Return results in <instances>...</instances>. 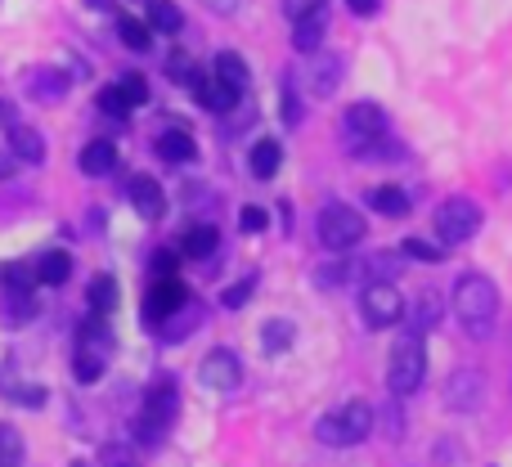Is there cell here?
<instances>
[{"mask_svg":"<svg viewBox=\"0 0 512 467\" xmlns=\"http://www.w3.org/2000/svg\"><path fill=\"white\" fill-rule=\"evenodd\" d=\"M477 230H481V207L472 203V198H450V203H441V212H436V234H441L445 247L468 243Z\"/></svg>","mask_w":512,"mask_h":467,"instance_id":"8992f818","label":"cell"},{"mask_svg":"<svg viewBox=\"0 0 512 467\" xmlns=\"http://www.w3.org/2000/svg\"><path fill=\"white\" fill-rule=\"evenodd\" d=\"M149 27L162 36H176L185 27V14H180L176 0H149Z\"/></svg>","mask_w":512,"mask_h":467,"instance_id":"cb8c5ba5","label":"cell"},{"mask_svg":"<svg viewBox=\"0 0 512 467\" xmlns=\"http://www.w3.org/2000/svg\"><path fill=\"white\" fill-rule=\"evenodd\" d=\"M113 167H117V144L113 140H90L86 149H81V171H86L90 180L108 176Z\"/></svg>","mask_w":512,"mask_h":467,"instance_id":"e0dca14e","label":"cell"},{"mask_svg":"<svg viewBox=\"0 0 512 467\" xmlns=\"http://www.w3.org/2000/svg\"><path fill=\"white\" fill-rule=\"evenodd\" d=\"M364 203H369L378 216H391V221L409 212V194L405 189H396V185H373L369 194H364Z\"/></svg>","mask_w":512,"mask_h":467,"instance_id":"d6986e66","label":"cell"},{"mask_svg":"<svg viewBox=\"0 0 512 467\" xmlns=\"http://www.w3.org/2000/svg\"><path fill=\"white\" fill-rule=\"evenodd\" d=\"M90 310H95V315H113L117 310V279L113 274H95V279H90Z\"/></svg>","mask_w":512,"mask_h":467,"instance_id":"83f0119b","label":"cell"},{"mask_svg":"<svg viewBox=\"0 0 512 467\" xmlns=\"http://www.w3.org/2000/svg\"><path fill=\"white\" fill-rule=\"evenodd\" d=\"M180 414V391L171 378H158L149 391H144V405H140V418H135V436L144 445H158L167 436V427L176 423Z\"/></svg>","mask_w":512,"mask_h":467,"instance_id":"277c9868","label":"cell"},{"mask_svg":"<svg viewBox=\"0 0 512 467\" xmlns=\"http://www.w3.org/2000/svg\"><path fill=\"white\" fill-rule=\"evenodd\" d=\"M364 234H369V225H364V216L355 212V207L328 203L324 212H319V243H324L328 252H346V247H355Z\"/></svg>","mask_w":512,"mask_h":467,"instance_id":"5b68a950","label":"cell"},{"mask_svg":"<svg viewBox=\"0 0 512 467\" xmlns=\"http://www.w3.org/2000/svg\"><path fill=\"white\" fill-rule=\"evenodd\" d=\"M355 14H378V0H346Z\"/></svg>","mask_w":512,"mask_h":467,"instance_id":"c3c4849f","label":"cell"},{"mask_svg":"<svg viewBox=\"0 0 512 467\" xmlns=\"http://www.w3.org/2000/svg\"><path fill=\"white\" fill-rule=\"evenodd\" d=\"M369 432H373V405H364V400H346V405L328 409V414L315 423V441L328 445V450L360 445Z\"/></svg>","mask_w":512,"mask_h":467,"instance_id":"7a4b0ae2","label":"cell"},{"mask_svg":"<svg viewBox=\"0 0 512 467\" xmlns=\"http://www.w3.org/2000/svg\"><path fill=\"white\" fill-rule=\"evenodd\" d=\"M131 203H135V212H140L144 221H162V216H167V194H162V185L153 176H135L131 180Z\"/></svg>","mask_w":512,"mask_h":467,"instance_id":"5bb4252c","label":"cell"},{"mask_svg":"<svg viewBox=\"0 0 512 467\" xmlns=\"http://www.w3.org/2000/svg\"><path fill=\"white\" fill-rule=\"evenodd\" d=\"M189 90H194V99L207 108V113H230V108L239 104V95H243V90H234L230 81H221L216 72L212 77H194V86Z\"/></svg>","mask_w":512,"mask_h":467,"instance_id":"4fadbf2b","label":"cell"},{"mask_svg":"<svg viewBox=\"0 0 512 467\" xmlns=\"http://www.w3.org/2000/svg\"><path fill=\"white\" fill-rule=\"evenodd\" d=\"M27 90H32V99H59V95H68V77L59 68H32Z\"/></svg>","mask_w":512,"mask_h":467,"instance_id":"7402d4cb","label":"cell"},{"mask_svg":"<svg viewBox=\"0 0 512 467\" xmlns=\"http://www.w3.org/2000/svg\"><path fill=\"white\" fill-rule=\"evenodd\" d=\"M292 342H297V328H292V319H265V328H261L265 355H283Z\"/></svg>","mask_w":512,"mask_h":467,"instance_id":"d4e9b609","label":"cell"},{"mask_svg":"<svg viewBox=\"0 0 512 467\" xmlns=\"http://www.w3.org/2000/svg\"><path fill=\"white\" fill-rule=\"evenodd\" d=\"M400 252H405L409 261H445V252H450V247H432L427 238H405V243H400Z\"/></svg>","mask_w":512,"mask_h":467,"instance_id":"d590c367","label":"cell"},{"mask_svg":"<svg viewBox=\"0 0 512 467\" xmlns=\"http://www.w3.org/2000/svg\"><path fill=\"white\" fill-rule=\"evenodd\" d=\"M373 427H382V436H387V441H400V409H396V400H387V405L373 409Z\"/></svg>","mask_w":512,"mask_h":467,"instance_id":"e575fe53","label":"cell"},{"mask_svg":"<svg viewBox=\"0 0 512 467\" xmlns=\"http://www.w3.org/2000/svg\"><path fill=\"white\" fill-rule=\"evenodd\" d=\"M495 310H499V288L486 274H463L454 283V315L463 319L472 337H486L495 328Z\"/></svg>","mask_w":512,"mask_h":467,"instance_id":"6da1fadb","label":"cell"},{"mask_svg":"<svg viewBox=\"0 0 512 467\" xmlns=\"http://www.w3.org/2000/svg\"><path fill=\"white\" fill-rule=\"evenodd\" d=\"M252 176L256 180H270L274 171H279V162H283V149H279V140H256L252 144Z\"/></svg>","mask_w":512,"mask_h":467,"instance_id":"484cf974","label":"cell"},{"mask_svg":"<svg viewBox=\"0 0 512 467\" xmlns=\"http://www.w3.org/2000/svg\"><path fill=\"white\" fill-rule=\"evenodd\" d=\"M104 355H90V351H77V360H72V373H77V382H99L104 378Z\"/></svg>","mask_w":512,"mask_h":467,"instance_id":"836d02e7","label":"cell"},{"mask_svg":"<svg viewBox=\"0 0 512 467\" xmlns=\"http://www.w3.org/2000/svg\"><path fill=\"white\" fill-rule=\"evenodd\" d=\"M436 319H441V306H436L432 297L418 301V310H414V333H427V328H436Z\"/></svg>","mask_w":512,"mask_h":467,"instance_id":"b9f144b4","label":"cell"},{"mask_svg":"<svg viewBox=\"0 0 512 467\" xmlns=\"http://www.w3.org/2000/svg\"><path fill=\"white\" fill-rule=\"evenodd\" d=\"M324 32H328V5L315 9V14H301L292 23V50L297 54H315L324 45Z\"/></svg>","mask_w":512,"mask_h":467,"instance_id":"9a60e30c","label":"cell"},{"mask_svg":"<svg viewBox=\"0 0 512 467\" xmlns=\"http://www.w3.org/2000/svg\"><path fill=\"white\" fill-rule=\"evenodd\" d=\"M198 378H203V387H212V391H234L243 382V364L230 346H216V351L203 360Z\"/></svg>","mask_w":512,"mask_h":467,"instance_id":"8fae6325","label":"cell"},{"mask_svg":"<svg viewBox=\"0 0 512 467\" xmlns=\"http://www.w3.org/2000/svg\"><path fill=\"white\" fill-rule=\"evenodd\" d=\"M301 81H306V95L328 99L337 90V81H342V63H337L333 54H315V59L301 68Z\"/></svg>","mask_w":512,"mask_h":467,"instance_id":"7c38bea8","label":"cell"},{"mask_svg":"<svg viewBox=\"0 0 512 467\" xmlns=\"http://www.w3.org/2000/svg\"><path fill=\"white\" fill-rule=\"evenodd\" d=\"M351 279H355V265L351 261H333V265H319V270H315L319 288H346Z\"/></svg>","mask_w":512,"mask_h":467,"instance_id":"1f68e13d","label":"cell"},{"mask_svg":"<svg viewBox=\"0 0 512 467\" xmlns=\"http://www.w3.org/2000/svg\"><path fill=\"white\" fill-rule=\"evenodd\" d=\"M176 261H180L176 252H158L153 256V274H176Z\"/></svg>","mask_w":512,"mask_h":467,"instance_id":"bcb514c9","label":"cell"},{"mask_svg":"<svg viewBox=\"0 0 512 467\" xmlns=\"http://www.w3.org/2000/svg\"><path fill=\"white\" fill-rule=\"evenodd\" d=\"M68 467H90V463H81V459H77V463H68Z\"/></svg>","mask_w":512,"mask_h":467,"instance_id":"816d5d0a","label":"cell"},{"mask_svg":"<svg viewBox=\"0 0 512 467\" xmlns=\"http://www.w3.org/2000/svg\"><path fill=\"white\" fill-rule=\"evenodd\" d=\"M167 77L171 81H180V86H194V77H198V72H194V63H189V54H171V59H167Z\"/></svg>","mask_w":512,"mask_h":467,"instance_id":"74e56055","label":"cell"},{"mask_svg":"<svg viewBox=\"0 0 512 467\" xmlns=\"http://www.w3.org/2000/svg\"><path fill=\"white\" fill-rule=\"evenodd\" d=\"M27 319H36V301H32V292H14L9 297V306H5V324H27Z\"/></svg>","mask_w":512,"mask_h":467,"instance_id":"d6a6232c","label":"cell"},{"mask_svg":"<svg viewBox=\"0 0 512 467\" xmlns=\"http://www.w3.org/2000/svg\"><path fill=\"white\" fill-rule=\"evenodd\" d=\"M5 396L14 400V405H27V409H41L45 405V391L41 387H5Z\"/></svg>","mask_w":512,"mask_h":467,"instance_id":"7bdbcfd3","label":"cell"},{"mask_svg":"<svg viewBox=\"0 0 512 467\" xmlns=\"http://www.w3.org/2000/svg\"><path fill=\"white\" fill-rule=\"evenodd\" d=\"M185 301H189V288L180 283V274H153V288H149V297H144V319H149V328H162Z\"/></svg>","mask_w":512,"mask_h":467,"instance_id":"52a82bcc","label":"cell"},{"mask_svg":"<svg viewBox=\"0 0 512 467\" xmlns=\"http://www.w3.org/2000/svg\"><path fill=\"white\" fill-rule=\"evenodd\" d=\"M342 131H346V140H351V144L378 140V135L387 131V113H382V104H373V99H360V104L346 108Z\"/></svg>","mask_w":512,"mask_h":467,"instance_id":"30bf717a","label":"cell"},{"mask_svg":"<svg viewBox=\"0 0 512 467\" xmlns=\"http://www.w3.org/2000/svg\"><path fill=\"white\" fill-rule=\"evenodd\" d=\"M117 32H122V45L126 50H149L153 45V27L149 23H135V18H117Z\"/></svg>","mask_w":512,"mask_h":467,"instance_id":"f546056e","label":"cell"},{"mask_svg":"<svg viewBox=\"0 0 512 467\" xmlns=\"http://www.w3.org/2000/svg\"><path fill=\"white\" fill-rule=\"evenodd\" d=\"M14 122V104H5V99H0V126H9Z\"/></svg>","mask_w":512,"mask_h":467,"instance_id":"f907efd6","label":"cell"},{"mask_svg":"<svg viewBox=\"0 0 512 467\" xmlns=\"http://www.w3.org/2000/svg\"><path fill=\"white\" fill-rule=\"evenodd\" d=\"M9 153H14L18 162H41V158H45V140H41V131L9 122Z\"/></svg>","mask_w":512,"mask_h":467,"instance_id":"ac0fdd59","label":"cell"},{"mask_svg":"<svg viewBox=\"0 0 512 467\" xmlns=\"http://www.w3.org/2000/svg\"><path fill=\"white\" fill-rule=\"evenodd\" d=\"M68 274H72V256L68 252H45L41 261H36V283H45V288H59V283H68Z\"/></svg>","mask_w":512,"mask_h":467,"instance_id":"44dd1931","label":"cell"},{"mask_svg":"<svg viewBox=\"0 0 512 467\" xmlns=\"http://www.w3.org/2000/svg\"><path fill=\"white\" fill-rule=\"evenodd\" d=\"M0 467H23V436L9 423H0Z\"/></svg>","mask_w":512,"mask_h":467,"instance_id":"4dcf8cb0","label":"cell"},{"mask_svg":"<svg viewBox=\"0 0 512 467\" xmlns=\"http://www.w3.org/2000/svg\"><path fill=\"white\" fill-rule=\"evenodd\" d=\"M122 95L131 99V108L135 104H149V81H144L140 72H131V77H122Z\"/></svg>","mask_w":512,"mask_h":467,"instance_id":"60d3db41","label":"cell"},{"mask_svg":"<svg viewBox=\"0 0 512 467\" xmlns=\"http://www.w3.org/2000/svg\"><path fill=\"white\" fill-rule=\"evenodd\" d=\"M481 400H486V378L477 369H454L445 382V409L472 414V409H481Z\"/></svg>","mask_w":512,"mask_h":467,"instance_id":"9c48e42d","label":"cell"},{"mask_svg":"<svg viewBox=\"0 0 512 467\" xmlns=\"http://www.w3.org/2000/svg\"><path fill=\"white\" fill-rule=\"evenodd\" d=\"M77 351L104 355V360H108V351H113V328L104 324V315H90L86 324L77 328Z\"/></svg>","mask_w":512,"mask_h":467,"instance_id":"2e32d148","label":"cell"},{"mask_svg":"<svg viewBox=\"0 0 512 467\" xmlns=\"http://www.w3.org/2000/svg\"><path fill=\"white\" fill-rule=\"evenodd\" d=\"M360 310H364V324L369 328H391L405 315V297H400L391 283H369L360 297Z\"/></svg>","mask_w":512,"mask_h":467,"instance_id":"ba28073f","label":"cell"},{"mask_svg":"<svg viewBox=\"0 0 512 467\" xmlns=\"http://www.w3.org/2000/svg\"><path fill=\"white\" fill-rule=\"evenodd\" d=\"M99 108H104L108 117H126L131 113V99L122 95V86H104L99 90Z\"/></svg>","mask_w":512,"mask_h":467,"instance_id":"8d00e7d4","label":"cell"},{"mask_svg":"<svg viewBox=\"0 0 512 467\" xmlns=\"http://www.w3.org/2000/svg\"><path fill=\"white\" fill-rule=\"evenodd\" d=\"M158 158H167V162H194V158H198L194 135H185V131H162V135H158Z\"/></svg>","mask_w":512,"mask_h":467,"instance_id":"603a6c76","label":"cell"},{"mask_svg":"<svg viewBox=\"0 0 512 467\" xmlns=\"http://www.w3.org/2000/svg\"><path fill=\"white\" fill-rule=\"evenodd\" d=\"M252 292H256V274H248V279H239V283H234V288H225V306H230V310H239L243 306V301H248L252 297Z\"/></svg>","mask_w":512,"mask_h":467,"instance_id":"ab89813d","label":"cell"},{"mask_svg":"<svg viewBox=\"0 0 512 467\" xmlns=\"http://www.w3.org/2000/svg\"><path fill=\"white\" fill-rule=\"evenodd\" d=\"M216 77L221 81H230L234 90H248V63H243V54H234V50H221L216 54Z\"/></svg>","mask_w":512,"mask_h":467,"instance_id":"f1b7e54d","label":"cell"},{"mask_svg":"<svg viewBox=\"0 0 512 467\" xmlns=\"http://www.w3.org/2000/svg\"><path fill=\"white\" fill-rule=\"evenodd\" d=\"M207 9H212V14H234V9H239V0H203Z\"/></svg>","mask_w":512,"mask_h":467,"instance_id":"7dc6e473","label":"cell"},{"mask_svg":"<svg viewBox=\"0 0 512 467\" xmlns=\"http://www.w3.org/2000/svg\"><path fill=\"white\" fill-rule=\"evenodd\" d=\"M216 247H221V234H216V225H189L185 238H180V252L194 256V261H207Z\"/></svg>","mask_w":512,"mask_h":467,"instance_id":"ffe728a7","label":"cell"},{"mask_svg":"<svg viewBox=\"0 0 512 467\" xmlns=\"http://www.w3.org/2000/svg\"><path fill=\"white\" fill-rule=\"evenodd\" d=\"M283 122L288 126L301 122V108H297V95H292V90H283Z\"/></svg>","mask_w":512,"mask_h":467,"instance_id":"f6af8a7d","label":"cell"},{"mask_svg":"<svg viewBox=\"0 0 512 467\" xmlns=\"http://www.w3.org/2000/svg\"><path fill=\"white\" fill-rule=\"evenodd\" d=\"M427 378V346H423V333H400V342L391 346V364H387V387L396 400L414 396Z\"/></svg>","mask_w":512,"mask_h":467,"instance_id":"3957f363","label":"cell"},{"mask_svg":"<svg viewBox=\"0 0 512 467\" xmlns=\"http://www.w3.org/2000/svg\"><path fill=\"white\" fill-rule=\"evenodd\" d=\"M14 153H0V180H9V176H14Z\"/></svg>","mask_w":512,"mask_h":467,"instance_id":"681fc988","label":"cell"},{"mask_svg":"<svg viewBox=\"0 0 512 467\" xmlns=\"http://www.w3.org/2000/svg\"><path fill=\"white\" fill-rule=\"evenodd\" d=\"M36 288V270L23 261H5L0 265V292L5 297H14V292H32Z\"/></svg>","mask_w":512,"mask_h":467,"instance_id":"4316f807","label":"cell"},{"mask_svg":"<svg viewBox=\"0 0 512 467\" xmlns=\"http://www.w3.org/2000/svg\"><path fill=\"white\" fill-rule=\"evenodd\" d=\"M324 5H328V0H283V14L297 23L301 14H315V9H324Z\"/></svg>","mask_w":512,"mask_h":467,"instance_id":"ee69618b","label":"cell"},{"mask_svg":"<svg viewBox=\"0 0 512 467\" xmlns=\"http://www.w3.org/2000/svg\"><path fill=\"white\" fill-rule=\"evenodd\" d=\"M265 225H270V212H265V207H243L239 212V230L243 234H261Z\"/></svg>","mask_w":512,"mask_h":467,"instance_id":"f35d334b","label":"cell"}]
</instances>
